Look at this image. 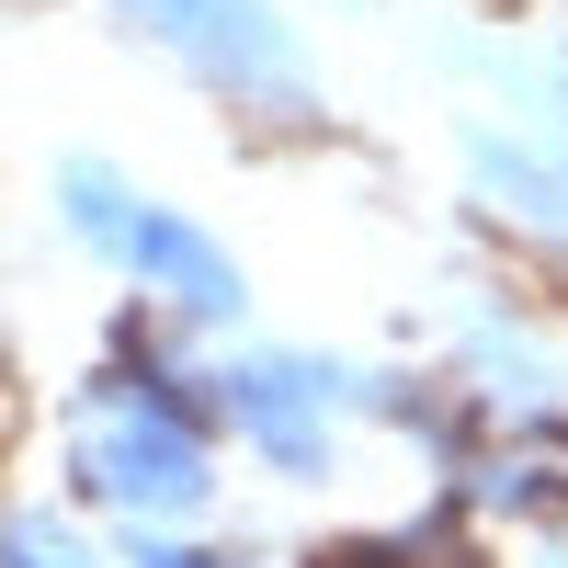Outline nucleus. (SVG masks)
I'll list each match as a JSON object with an SVG mask.
<instances>
[{"instance_id": "4", "label": "nucleus", "mask_w": 568, "mask_h": 568, "mask_svg": "<svg viewBox=\"0 0 568 568\" xmlns=\"http://www.w3.org/2000/svg\"><path fill=\"white\" fill-rule=\"evenodd\" d=\"M114 12L136 34H160L216 103L318 114V80H307V45H296V23H284V0H114Z\"/></svg>"}, {"instance_id": "1", "label": "nucleus", "mask_w": 568, "mask_h": 568, "mask_svg": "<svg viewBox=\"0 0 568 568\" xmlns=\"http://www.w3.org/2000/svg\"><path fill=\"white\" fill-rule=\"evenodd\" d=\"M227 420L205 387V353L194 329H171L160 307H136V329L91 364V387L69 409V478L91 511H114L125 535H182L216 511L227 478Z\"/></svg>"}, {"instance_id": "3", "label": "nucleus", "mask_w": 568, "mask_h": 568, "mask_svg": "<svg viewBox=\"0 0 568 568\" xmlns=\"http://www.w3.org/2000/svg\"><path fill=\"white\" fill-rule=\"evenodd\" d=\"M58 227H69L91 262H114L136 284V307H160L171 329H194V342H227V329L251 318L240 251H227L205 216L160 205L149 182L114 171V160H58Z\"/></svg>"}, {"instance_id": "2", "label": "nucleus", "mask_w": 568, "mask_h": 568, "mask_svg": "<svg viewBox=\"0 0 568 568\" xmlns=\"http://www.w3.org/2000/svg\"><path fill=\"white\" fill-rule=\"evenodd\" d=\"M387 375L375 353H329V342H240V353H205V387L216 420L262 478L284 489H329L342 455L364 433H387Z\"/></svg>"}, {"instance_id": "5", "label": "nucleus", "mask_w": 568, "mask_h": 568, "mask_svg": "<svg viewBox=\"0 0 568 568\" xmlns=\"http://www.w3.org/2000/svg\"><path fill=\"white\" fill-rule=\"evenodd\" d=\"M0 568H103V557H91V535L69 524V511H0Z\"/></svg>"}]
</instances>
